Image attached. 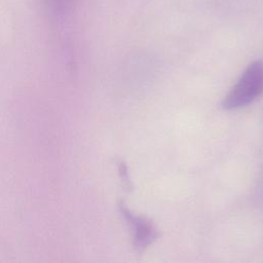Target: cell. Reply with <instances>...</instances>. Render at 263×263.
Listing matches in <instances>:
<instances>
[{
	"label": "cell",
	"mask_w": 263,
	"mask_h": 263,
	"mask_svg": "<svg viewBox=\"0 0 263 263\" xmlns=\"http://www.w3.org/2000/svg\"><path fill=\"white\" fill-rule=\"evenodd\" d=\"M263 92V63L255 61L242 72L222 101L225 110H236L253 103Z\"/></svg>",
	"instance_id": "cell-1"
},
{
	"label": "cell",
	"mask_w": 263,
	"mask_h": 263,
	"mask_svg": "<svg viewBox=\"0 0 263 263\" xmlns=\"http://www.w3.org/2000/svg\"><path fill=\"white\" fill-rule=\"evenodd\" d=\"M120 211L130 227L133 245L136 250H145L159 237L157 228L149 219L134 213L122 203H120Z\"/></svg>",
	"instance_id": "cell-2"
},
{
	"label": "cell",
	"mask_w": 263,
	"mask_h": 263,
	"mask_svg": "<svg viewBox=\"0 0 263 263\" xmlns=\"http://www.w3.org/2000/svg\"><path fill=\"white\" fill-rule=\"evenodd\" d=\"M119 173L121 175V178L123 180V183L125 184L126 188H132V183L130 180L128 178V174H127V167L124 163H120L119 165Z\"/></svg>",
	"instance_id": "cell-3"
},
{
	"label": "cell",
	"mask_w": 263,
	"mask_h": 263,
	"mask_svg": "<svg viewBox=\"0 0 263 263\" xmlns=\"http://www.w3.org/2000/svg\"><path fill=\"white\" fill-rule=\"evenodd\" d=\"M53 1L54 5H60V4H65L67 2V0H51Z\"/></svg>",
	"instance_id": "cell-4"
}]
</instances>
